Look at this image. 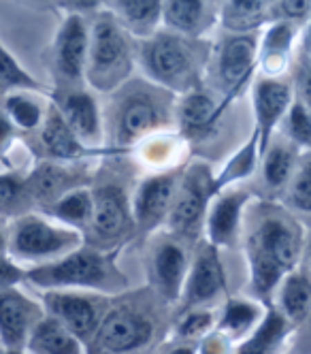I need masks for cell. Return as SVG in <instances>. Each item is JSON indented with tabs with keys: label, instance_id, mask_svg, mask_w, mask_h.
Returning a JSON list of instances; mask_svg holds the SVG:
<instances>
[{
	"label": "cell",
	"instance_id": "cell-38",
	"mask_svg": "<svg viewBox=\"0 0 311 354\" xmlns=\"http://www.w3.org/2000/svg\"><path fill=\"white\" fill-rule=\"evenodd\" d=\"M181 137H173L169 133H160V135H153V137H147L145 141H141V154L145 158L147 165H153L158 167L160 171H167V169H173L177 165H173V143L179 141Z\"/></svg>",
	"mask_w": 311,
	"mask_h": 354
},
{
	"label": "cell",
	"instance_id": "cell-21",
	"mask_svg": "<svg viewBox=\"0 0 311 354\" xmlns=\"http://www.w3.org/2000/svg\"><path fill=\"white\" fill-rule=\"evenodd\" d=\"M292 105V88L286 82L275 77L258 80L254 86V113H256V135H258V149L265 154L271 145L273 129L279 120L288 113Z\"/></svg>",
	"mask_w": 311,
	"mask_h": 354
},
{
	"label": "cell",
	"instance_id": "cell-42",
	"mask_svg": "<svg viewBox=\"0 0 311 354\" xmlns=\"http://www.w3.org/2000/svg\"><path fill=\"white\" fill-rule=\"evenodd\" d=\"M26 280V269L17 265L11 254H0V290L17 286Z\"/></svg>",
	"mask_w": 311,
	"mask_h": 354
},
{
	"label": "cell",
	"instance_id": "cell-17",
	"mask_svg": "<svg viewBox=\"0 0 311 354\" xmlns=\"http://www.w3.org/2000/svg\"><path fill=\"white\" fill-rule=\"evenodd\" d=\"M51 103L62 113L66 124L75 131L88 147L98 149L105 137V126H102V115L96 98L86 86L77 88H56L51 90ZM102 154H107L105 149H98Z\"/></svg>",
	"mask_w": 311,
	"mask_h": 354
},
{
	"label": "cell",
	"instance_id": "cell-32",
	"mask_svg": "<svg viewBox=\"0 0 311 354\" xmlns=\"http://www.w3.org/2000/svg\"><path fill=\"white\" fill-rule=\"evenodd\" d=\"M3 111L21 133H35L43 126L47 107H43L35 92H13L3 98Z\"/></svg>",
	"mask_w": 311,
	"mask_h": 354
},
{
	"label": "cell",
	"instance_id": "cell-1",
	"mask_svg": "<svg viewBox=\"0 0 311 354\" xmlns=\"http://www.w3.org/2000/svg\"><path fill=\"white\" fill-rule=\"evenodd\" d=\"M167 303L149 286L126 290L111 303L98 331L86 346V354H139L162 333Z\"/></svg>",
	"mask_w": 311,
	"mask_h": 354
},
{
	"label": "cell",
	"instance_id": "cell-33",
	"mask_svg": "<svg viewBox=\"0 0 311 354\" xmlns=\"http://www.w3.org/2000/svg\"><path fill=\"white\" fill-rule=\"evenodd\" d=\"M30 212H35V205L26 188V173H0V218H19Z\"/></svg>",
	"mask_w": 311,
	"mask_h": 354
},
{
	"label": "cell",
	"instance_id": "cell-30",
	"mask_svg": "<svg viewBox=\"0 0 311 354\" xmlns=\"http://www.w3.org/2000/svg\"><path fill=\"white\" fill-rule=\"evenodd\" d=\"M263 316L265 314L258 303L247 301V299H228L224 303L218 328L224 335H228L232 342L245 339L258 326V322L263 320Z\"/></svg>",
	"mask_w": 311,
	"mask_h": 354
},
{
	"label": "cell",
	"instance_id": "cell-23",
	"mask_svg": "<svg viewBox=\"0 0 311 354\" xmlns=\"http://www.w3.org/2000/svg\"><path fill=\"white\" fill-rule=\"evenodd\" d=\"M164 0H109L107 9L137 41L149 39L162 26Z\"/></svg>",
	"mask_w": 311,
	"mask_h": 354
},
{
	"label": "cell",
	"instance_id": "cell-53",
	"mask_svg": "<svg viewBox=\"0 0 311 354\" xmlns=\"http://www.w3.org/2000/svg\"><path fill=\"white\" fill-rule=\"evenodd\" d=\"M309 259H311V243H309Z\"/></svg>",
	"mask_w": 311,
	"mask_h": 354
},
{
	"label": "cell",
	"instance_id": "cell-48",
	"mask_svg": "<svg viewBox=\"0 0 311 354\" xmlns=\"http://www.w3.org/2000/svg\"><path fill=\"white\" fill-rule=\"evenodd\" d=\"M169 354H198V348L194 344H186V342H181L177 344L175 348H171Z\"/></svg>",
	"mask_w": 311,
	"mask_h": 354
},
{
	"label": "cell",
	"instance_id": "cell-43",
	"mask_svg": "<svg viewBox=\"0 0 311 354\" xmlns=\"http://www.w3.org/2000/svg\"><path fill=\"white\" fill-rule=\"evenodd\" d=\"M230 344L232 339L228 335H224L220 328H214L209 335L198 342V354H230Z\"/></svg>",
	"mask_w": 311,
	"mask_h": 354
},
{
	"label": "cell",
	"instance_id": "cell-50",
	"mask_svg": "<svg viewBox=\"0 0 311 354\" xmlns=\"http://www.w3.org/2000/svg\"><path fill=\"white\" fill-rule=\"evenodd\" d=\"M5 354H26V352H21V350H5Z\"/></svg>",
	"mask_w": 311,
	"mask_h": 354
},
{
	"label": "cell",
	"instance_id": "cell-9",
	"mask_svg": "<svg viewBox=\"0 0 311 354\" xmlns=\"http://www.w3.org/2000/svg\"><path fill=\"white\" fill-rule=\"evenodd\" d=\"M115 297L88 290H43L41 306L47 316L60 320L86 346L98 331Z\"/></svg>",
	"mask_w": 311,
	"mask_h": 354
},
{
	"label": "cell",
	"instance_id": "cell-22",
	"mask_svg": "<svg viewBox=\"0 0 311 354\" xmlns=\"http://www.w3.org/2000/svg\"><path fill=\"white\" fill-rule=\"evenodd\" d=\"M247 203V192L243 190H226L222 194H216V201L209 207L205 222V235L211 245L230 248L237 239L241 214Z\"/></svg>",
	"mask_w": 311,
	"mask_h": 354
},
{
	"label": "cell",
	"instance_id": "cell-3",
	"mask_svg": "<svg viewBox=\"0 0 311 354\" xmlns=\"http://www.w3.org/2000/svg\"><path fill=\"white\" fill-rule=\"evenodd\" d=\"M209 54V43L171 30H158L137 45V62L145 77L175 96H184L202 86Z\"/></svg>",
	"mask_w": 311,
	"mask_h": 354
},
{
	"label": "cell",
	"instance_id": "cell-51",
	"mask_svg": "<svg viewBox=\"0 0 311 354\" xmlns=\"http://www.w3.org/2000/svg\"><path fill=\"white\" fill-rule=\"evenodd\" d=\"M307 39H309V49H311V24H309V35H307Z\"/></svg>",
	"mask_w": 311,
	"mask_h": 354
},
{
	"label": "cell",
	"instance_id": "cell-35",
	"mask_svg": "<svg viewBox=\"0 0 311 354\" xmlns=\"http://www.w3.org/2000/svg\"><path fill=\"white\" fill-rule=\"evenodd\" d=\"M216 316L209 308H192V310H181L173 324V337L186 344H194L205 339L214 331Z\"/></svg>",
	"mask_w": 311,
	"mask_h": 354
},
{
	"label": "cell",
	"instance_id": "cell-10",
	"mask_svg": "<svg viewBox=\"0 0 311 354\" xmlns=\"http://www.w3.org/2000/svg\"><path fill=\"white\" fill-rule=\"evenodd\" d=\"M90 49V24L84 15L66 13L51 43L49 68L54 88L86 86V64Z\"/></svg>",
	"mask_w": 311,
	"mask_h": 354
},
{
	"label": "cell",
	"instance_id": "cell-31",
	"mask_svg": "<svg viewBox=\"0 0 311 354\" xmlns=\"http://www.w3.org/2000/svg\"><path fill=\"white\" fill-rule=\"evenodd\" d=\"M13 92H35L43 96H51V88L43 86L37 77L26 71L9 49L0 43V98Z\"/></svg>",
	"mask_w": 311,
	"mask_h": 354
},
{
	"label": "cell",
	"instance_id": "cell-11",
	"mask_svg": "<svg viewBox=\"0 0 311 354\" xmlns=\"http://www.w3.org/2000/svg\"><path fill=\"white\" fill-rule=\"evenodd\" d=\"M190 259H192L190 245L171 233L156 237L149 243V252H147L149 288L167 306H177L181 301L188 269H190Z\"/></svg>",
	"mask_w": 311,
	"mask_h": 354
},
{
	"label": "cell",
	"instance_id": "cell-14",
	"mask_svg": "<svg viewBox=\"0 0 311 354\" xmlns=\"http://www.w3.org/2000/svg\"><path fill=\"white\" fill-rule=\"evenodd\" d=\"M224 292H226V275L220 261V252L207 239L205 241L200 239L192 252L179 310L209 308Z\"/></svg>",
	"mask_w": 311,
	"mask_h": 354
},
{
	"label": "cell",
	"instance_id": "cell-4",
	"mask_svg": "<svg viewBox=\"0 0 311 354\" xmlns=\"http://www.w3.org/2000/svg\"><path fill=\"white\" fill-rule=\"evenodd\" d=\"M117 252L82 245L66 257L26 269V282L41 290H88L117 297L128 290V277L115 263Z\"/></svg>",
	"mask_w": 311,
	"mask_h": 354
},
{
	"label": "cell",
	"instance_id": "cell-34",
	"mask_svg": "<svg viewBox=\"0 0 311 354\" xmlns=\"http://www.w3.org/2000/svg\"><path fill=\"white\" fill-rule=\"evenodd\" d=\"M267 7V0H226L222 24L230 32H249L263 21Z\"/></svg>",
	"mask_w": 311,
	"mask_h": 354
},
{
	"label": "cell",
	"instance_id": "cell-18",
	"mask_svg": "<svg viewBox=\"0 0 311 354\" xmlns=\"http://www.w3.org/2000/svg\"><path fill=\"white\" fill-rule=\"evenodd\" d=\"M45 316L41 303L26 297L17 286L0 290V342L5 350L26 352L35 326Z\"/></svg>",
	"mask_w": 311,
	"mask_h": 354
},
{
	"label": "cell",
	"instance_id": "cell-13",
	"mask_svg": "<svg viewBox=\"0 0 311 354\" xmlns=\"http://www.w3.org/2000/svg\"><path fill=\"white\" fill-rule=\"evenodd\" d=\"M224 98L218 100V96L207 90L205 86L177 96L175 105V129L177 135L186 143H207L218 137L222 115L226 111Z\"/></svg>",
	"mask_w": 311,
	"mask_h": 354
},
{
	"label": "cell",
	"instance_id": "cell-24",
	"mask_svg": "<svg viewBox=\"0 0 311 354\" xmlns=\"http://www.w3.org/2000/svg\"><path fill=\"white\" fill-rule=\"evenodd\" d=\"M211 5L209 0H164L162 26L171 32L200 39L211 26Z\"/></svg>",
	"mask_w": 311,
	"mask_h": 354
},
{
	"label": "cell",
	"instance_id": "cell-12",
	"mask_svg": "<svg viewBox=\"0 0 311 354\" xmlns=\"http://www.w3.org/2000/svg\"><path fill=\"white\" fill-rule=\"evenodd\" d=\"M186 165H177L167 171L147 175L137 186L133 196V214H135V235L141 239L151 237L160 226L167 224L171 207L184 177Z\"/></svg>",
	"mask_w": 311,
	"mask_h": 354
},
{
	"label": "cell",
	"instance_id": "cell-16",
	"mask_svg": "<svg viewBox=\"0 0 311 354\" xmlns=\"http://www.w3.org/2000/svg\"><path fill=\"white\" fill-rule=\"evenodd\" d=\"M92 182V173L82 162L39 160L30 173H26V188L32 198L35 209L43 212L73 188Z\"/></svg>",
	"mask_w": 311,
	"mask_h": 354
},
{
	"label": "cell",
	"instance_id": "cell-2",
	"mask_svg": "<svg viewBox=\"0 0 311 354\" xmlns=\"http://www.w3.org/2000/svg\"><path fill=\"white\" fill-rule=\"evenodd\" d=\"M175 105L177 96L149 80L126 82L111 103V154L128 151L147 137L167 133L175 126Z\"/></svg>",
	"mask_w": 311,
	"mask_h": 354
},
{
	"label": "cell",
	"instance_id": "cell-36",
	"mask_svg": "<svg viewBox=\"0 0 311 354\" xmlns=\"http://www.w3.org/2000/svg\"><path fill=\"white\" fill-rule=\"evenodd\" d=\"M256 154H261V149H258V135L254 131L252 139L237 151L235 156H232L226 167L222 169V173L218 177H214V186H216V194H220L222 188H226L228 184H232L235 180H241V177L249 175L254 165H256Z\"/></svg>",
	"mask_w": 311,
	"mask_h": 354
},
{
	"label": "cell",
	"instance_id": "cell-49",
	"mask_svg": "<svg viewBox=\"0 0 311 354\" xmlns=\"http://www.w3.org/2000/svg\"><path fill=\"white\" fill-rule=\"evenodd\" d=\"M305 346L307 350H311V314L305 320Z\"/></svg>",
	"mask_w": 311,
	"mask_h": 354
},
{
	"label": "cell",
	"instance_id": "cell-52",
	"mask_svg": "<svg viewBox=\"0 0 311 354\" xmlns=\"http://www.w3.org/2000/svg\"><path fill=\"white\" fill-rule=\"evenodd\" d=\"M267 3L271 5V3H279V0H267Z\"/></svg>",
	"mask_w": 311,
	"mask_h": 354
},
{
	"label": "cell",
	"instance_id": "cell-25",
	"mask_svg": "<svg viewBox=\"0 0 311 354\" xmlns=\"http://www.w3.org/2000/svg\"><path fill=\"white\" fill-rule=\"evenodd\" d=\"M26 354H86V344L51 316H43L26 346Z\"/></svg>",
	"mask_w": 311,
	"mask_h": 354
},
{
	"label": "cell",
	"instance_id": "cell-26",
	"mask_svg": "<svg viewBox=\"0 0 311 354\" xmlns=\"http://www.w3.org/2000/svg\"><path fill=\"white\" fill-rule=\"evenodd\" d=\"M41 214L56 218L64 226H70V229L84 233L94 216V192L88 186L73 188L66 194H62L56 203L45 207Z\"/></svg>",
	"mask_w": 311,
	"mask_h": 354
},
{
	"label": "cell",
	"instance_id": "cell-28",
	"mask_svg": "<svg viewBox=\"0 0 311 354\" xmlns=\"http://www.w3.org/2000/svg\"><path fill=\"white\" fill-rule=\"evenodd\" d=\"M294 30L288 19H279L271 24L269 30L263 37V43L258 47V62L263 64V71L269 77L279 75L288 64V54L292 47Z\"/></svg>",
	"mask_w": 311,
	"mask_h": 354
},
{
	"label": "cell",
	"instance_id": "cell-5",
	"mask_svg": "<svg viewBox=\"0 0 311 354\" xmlns=\"http://www.w3.org/2000/svg\"><path fill=\"white\" fill-rule=\"evenodd\" d=\"M135 62V37L122 26L109 9L96 13L90 24L86 84L102 94L117 92L126 82H131Z\"/></svg>",
	"mask_w": 311,
	"mask_h": 354
},
{
	"label": "cell",
	"instance_id": "cell-41",
	"mask_svg": "<svg viewBox=\"0 0 311 354\" xmlns=\"http://www.w3.org/2000/svg\"><path fill=\"white\" fill-rule=\"evenodd\" d=\"M17 129L15 124L9 120V115L3 111V107H0V162H3L5 167H11V151H13V145L17 141Z\"/></svg>",
	"mask_w": 311,
	"mask_h": 354
},
{
	"label": "cell",
	"instance_id": "cell-20",
	"mask_svg": "<svg viewBox=\"0 0 311 354\" xmlns=\"http://www.w3.org/2000/svg\"><path fill=\"white\" fill-rule=\"evenodd\" d=\"M247 252L249 254H261L290 273L299 259V237L283 218L265 216L249 237Z\"/></svg>",
	"mask_w": 311,
	"mask_h": 354
},
{
	"label": "cell",
	"instance_id": "cell-46",
	"mask_svg": "<svg viewBox=\"0 0 311 354\" xmlns=\"http://www.w3.org/2000/svg\"><path fill=\"white\" fill-rule=\"evenodd\" d=\"M299 92H301V103L311 111V66H305L299 75Z\"/></svg>",
	"mask_w": 311,
	"mask_h": 354
},
{
	"label": "cell",
	"instance_id": "cell-7",
	"mask_svg": "<svg viewBox=\"0 0 311 354\" xmlns=\"http://www.w3.org/2000/svg\"><path fill=\"white\" fill-rule=\"evenodd\" d=\"M94 216L84 231L86 245L105 252H120V248L135 237L133 198L128 196L124 184L105 180L92 186Z\"/></svg>",
	"mask_w": 311,
	"mask_h": 354
},
{
	"label": "cell",
	"instance_id": "cell-19",
	"mask_svg": "<svg viewBox=\"0 0 311 354\" xmlns=\"http://www.w3.org/2000/svg\"><path fill=\"white\" fill-rule=\"evenodd\" d=\"M39 145L43 149L41 160H56V162H82L90 156H98L102 151L88 147L75 131L66 124L62 113L49 100L43 126L39 129Z\"/></svg>",
	"mask_w": 311,
	"mask_h": 354
},
{
	"label": "cell",
	"instance_id": "cell-27",
	"mask_svg": "<svg viewBox=\"0 0 311 354\" xmlns=\"http://www.w3.org/2000/svg\"><path fill=\"white\" fill-rule=\"evenodd\" d=\"M279 312L290 324H303L311 314V275L307 271H290L281 280Z\"/></svg>",
	"mask_w": 311,
	"mask_h": 354
},
{
	"label": "cell",
	"instance_id": "cell-44",
	"mask_svg": "<svg viewBox=\"0 0 311 354\" xmlns=\"http://www.w3.org/2000/svg\"><path fill=\"white\" fill-rule=\"evenodd\" d=\"M58 5L66 11V13H75V15H84L86 13H100L105 11L109 0H58Z\"/></svg>",
	"mask_w": 311,
	"mask_h": 354
},
{
	"label": "cell",
	"instance_id": "cell-15",
	"mask_svg": "<svg viewBox=\"0 0 311 354\" xmlns=\"http://www.w3.org/2000/svg\"><path fill=\"white\" fill-rule=\"evenodd\" d=\"M258 47L261 45L254 32H230L224 37L218 49L216 77L226 105H230V100L239 96L249 82L258 64Z\"/></svg>",
	"mask_w": 311,
	"mask_h": 354
},
{
	"label": "cell",
	"instance_id": "cell-40",
	"mask_svg": "<svg viewBox=\"0 0 311 354\" xmlns=\"http://www.w3.org/2000/svg\"><path fill=\"white\" fill-rule=\"evenodd\" d=\"M286 115H288V133L292 141L311 147V111L305 107V103L296 100V103L290 105Z\"/></svg>",
	"mask_w": 311,
	"mask_h": 354
},
{
	"label": "cell",
	"instance_id": "cell-37",
	"mask_svg": "<svg viewBox=\"0 0 311 354\" xmlns=\"http://www.w3.org/2000/svg\"><path fill=\"white\" fill-rule=\"evenodd\" d=\"M265 180L271 188L283 186L294 169V151L288 145H269L265 151Z\"/></svg>",
	"mask_w": 311,
	"mask_h": 354
},
{
	"label": "cell",
	"instance_id": "cell-29",
	"mask_svg": "<svg viewBox=\"0 0 311 354\" xmlns=\"http://www.w3.org/2000/svg\"><path fill=\"white\" fill-rule=\"evenodd\" d=\"M290 322L279 310H267L254 331L239 344L235 354H275L288 333Z\"/></svg>",
	"mask_w": 311,
	"mask_h": 354
},
{
	"label": "cell",
	"instance_id": "cell-8",
	"mask_svg": "<svg viewBox=\"0 0 311 354\" xmlns=\"http://www.w3.org/2000/svg\"><path fill=\"white\" fill-rule=\"evenodd\" d=\"M214 196H216V186H214L211 167L207 162L186 165L175 203L164 224L167 233L175 235L177 239L194 248L200 241Z\"/></svg>",
	"mask_w": 311,
	"mask_h": 354
},
{
	"label": "cell",
	"instance_id": "cell-45",
	"mask_svg": "<svg viewBox=\"0 0 311 354\" xmlns=\"http://www.w3.org/2000/svg\"><path fill=\"white\" fill-rule=\"evenodd\" d=\"M277 9L283 19L303 21L311 13V0H279Z\"/></svg>",
	"mask_w": 311,
	"mask_h": 354
},
{
	"label": "cell",
	"instance_id": "cell-6",
	"mask_svg": "<svg viewBox=\"0 0 311 354\" xmlns=\"http://www.w3.org/2000/svg\"><path fill=\"white\" fill-rule=\"evenodd\" d=\"M86 243L84 233L64 224H54L45 214L30 212L15 218L9 229V254L26 263H51Z\"/></svg>",
	"mask_w": 311,
	"mask_h": 354
},
{
	"label": "cell",
	"instance_id": "cell-47",
	"mask_svg": "<svg viewBox=\"0 0 311 354\" xmlns=\"http://www.w3.org/2000/svg\"><path fill=\"white\" fill-rule=\"evenodd\" d=\"M0 254H9V229L5 220H0Z\"/></svg>",
	"mask_w": 311,
	"mask_h": 354
},
{
	"label": "cell",
	"instance_id": "cell-39",
	"mask_svg": "<svg viewBox=\"0 0 311 354\" xmlns=\"http://www.w3.org/2000/svg\"><path fill=\"white\" fill-rule=\"evenodd\" d=\"M290 205L301 212H311V158H307L296 171L288 192Z\"/></svg>",
	"mask_w": 311,
	"mask_h": 354
}]
</instances>
